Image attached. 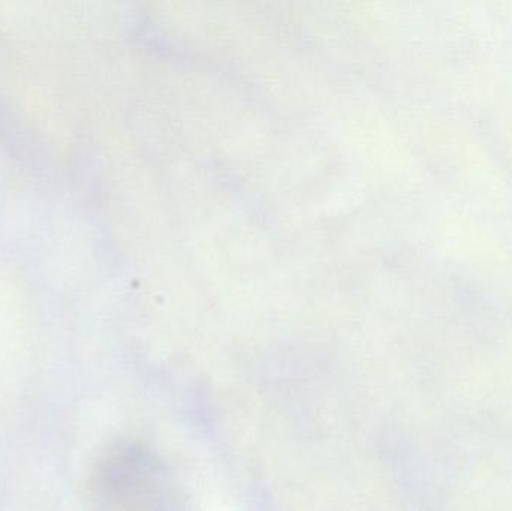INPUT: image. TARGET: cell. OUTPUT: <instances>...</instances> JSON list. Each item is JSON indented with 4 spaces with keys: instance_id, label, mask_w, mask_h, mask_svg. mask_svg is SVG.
Instances as JSON below:
<instances>
[{
    "instance_id": "1",
    "label": "cell",
    "mask_w": 512,
    "mask_h": 511,
    "mask_svg": "<svg viewBox=\"0 0 512 511\" xmlns=\"http://www.w3.org/2000/svg\"><path fill=\"white\" fill-rule=\"evenodd\" d=\"M152 470L134 450L108 456L92 485L90 511H152Z\"/></svg>"
}]
</instances>
